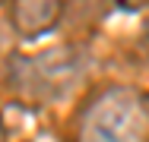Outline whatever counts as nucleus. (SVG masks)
<instances>
[{"label": "nucleus", "mask_w": 149, "mask_h": 142, "mask_svg": "<svg viewBox=\"0 0 149 142\" xmlns=\"http://www.w3.org/2000/svg\"><path fill=\"white\" fill-rule=\"evenodd\" d=\"M146 126L149 114L143 98L130 88H111L86 111L79 142H143Z\"/></svg>", "instance_id": "nucleus-1"}, {"label": "nucleus", "mask_w": 149, "mask_h": 142, "mask_svg": "<svg viewBox=\"0 0 149 142\" xmlns=\"http://www.w3.org/2000/svg\"><path fill=\"white\" fill-rule=\"evenodd\" d=\"M60 0H13V26L19 35H41L57 22Z\"/></svg>", "instance_id": "nucleus-2"}, {"label": "nucleus", "mask_w": 149, "mask_h": 142, "mask_svg": "<svg viewBox=\"0 0 149 142\" xmlns=\"http://www.w3.org/2000/svg\"><path fill=\"white\" fill-rule=\"evenodd\" d=\"M29 70H32V76H35V79H41L38 85H48V88H54V92H57L60 85H73V76H76V60L70 57L67 48H60V51L38 54V57L29 63Z\"/></svg>", "instance_id": "nucleus-3"}, {"label": "nucleus", "mask_w": 149, "mask_h": 142, "mask_svg": "<svg viewBox=\"0 0 149 142\" xmlns=\"http://www.w3.org/2000/svg\"><path fill=\"white\" fill-rule=\"evenodd\" d=\"M120 6H127V10H133V6H143V3H146V0H118Z\"/></svg>", "instance_id": "nucleus-4"}]
</instances>
